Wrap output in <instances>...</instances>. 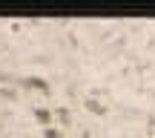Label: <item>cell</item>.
<instances>
[{"label": "cell", "mask_w": 155, "mask_h": 138, "mask_svg": "<svg viewBox=\"0 0 155 138\" xmlns=\"http://www.w3.org/2000/svg\"><path fill=\"white\" fill-rule=\"evenodd\" d=\"M46 138H61V135H58L55 130H49V133H46Z\"/></svg>", "instance_id": "1"}, {"label": "cell", "mask_w": 155, "mask_h": 138, "mask_svg": "<svg viewBox=\"0 0 155 138\" xmlns=\"http://www.w3.org/2000/svg\"><path fill=\"white\" fill-rule=\"evenodd\" d=\"M152 130H155V121H152Z\"/></svg>", "instance_id": "2"}]
</instances>
